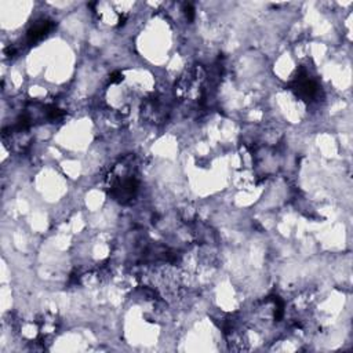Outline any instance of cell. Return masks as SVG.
Instances as JSON below:
<instances>
[{"label": "cell", "mask_w": 353, "mask_h": 353, "mask_svg": "<svg viewBox=\"0 0 353 353\" xmlns=\"http://www.w3.org/2000/svg\"><path fill=\"white\" fill-rule=\"evenodd\" d=\"M141 117L152 124H160L163 121H165V119L168 117V105L167 102L157 95L145 98L141 103Z\"/></svg>", "instance_id": "cell-3"}, {"label": "cell", "mask_w": 353, "mask_h": 353, "mask_svg": "<svg viewBox=\"0 0 353 353\" xmlns=\"http://www.w3.org/2000/svg\"><path fill=\"white\" fill-rule=\"evenodd\" d=\"M208 73L201 65L186 69L175 83V95L182 101L199 102L204 99Z\"/></svg>", "instance_id": "cell-1"}, {"label": "cell", "mask_w": 353, "mask_h": 353, "mask_svg": "<svg viewBox=\"0 0 353 353\" xmlns=\"http://www.w3.org/2000/svg\"><path fill=\"white\" fill-rule=\"evenodd\" d=\"M290 90L302 101L306 102H312L314 99H317L319 94H320V87L317 84V81L310 76V73L302 68L298 74L292 79L291 84H290Z\"/></svg>", "instance_id": "cell-2"}, {"label": "cell", "mask_w": 353, "mask_h": 353, "mask_svg": "<svg viewBox=\"0 0 353 353\" xmlns=\"http://www.w3.org/2000/svg\"><path fill=\"white\" fill-rule=\"evenodd\" d=\"M55 28V22L48 18L37 19L32 23V26L26 32V43L29 46H33L39 41H41L44 37H47Z\"/></svg>", "instance_id": "cell-4"}]
</instances>
